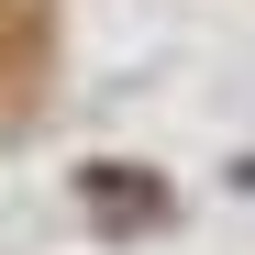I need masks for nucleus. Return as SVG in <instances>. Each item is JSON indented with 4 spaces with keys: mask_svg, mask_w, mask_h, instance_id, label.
Masks as SVG:
<instances>
[{
    "mask_svg": "<svg viewBox=\"0 0 255 255\" xmlns=\"http://www.w3.org/2000/svg\"><path fill=\"white\" fill-rule=\"evenodd\" d=\"M78 211H89L100 233H144V222H166V189L144 166H89V178H78Z\"/></svg>",
    "mask_w": 255,
    "mask_h": 255,
    "instance_id": "nucleus-1",
    "label": "nucleus"
}]
</instances>
